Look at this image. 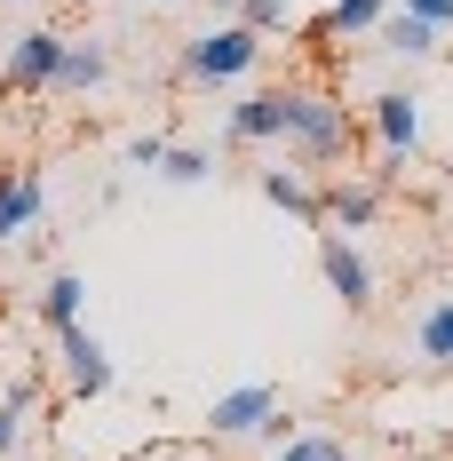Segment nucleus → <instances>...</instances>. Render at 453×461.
<instances>
[{"label": "nucleus", "instance_id": "obj_1", "mask_svg": "<svg viewBox=\"0 0 453 461\" xmlns=\"http://www.w3.org/2000/svg\"><path fill=\"white\" fill-rule=\"evenodd\" d=\"M350 112H342V95L326 88H278V143H294L311 167H342L350 159Z\"/></svg>", "mask_w": 453, "mask_h": 461}, {"label": "nucleus", "instance_id": "obj_2", "mask_svg": "<svg viewBox=\"0 0 453 461\" xmlns=\"http://www.w3.org/2000/svg\"><path fill=\"white\" fill-rule=\"evenodd\" d=\"M263 64V32H247L239 16L231 24H207V32H191L176 56V80L183 88H231V80H247Z\"/></svg>", "mask_w": 453, "mask_h": 461}, {"label": "nucleus", "instance_id": "obj_3", "mask_svg": "<svg viewBox=\"0 0 453 461\" xmlns=\"http://www.w3.org/2000/svg\"><path fill=\"white\" fill-rule=\"evenodd\" d=\"M207 429L215 438H271V446H286V406H278L271 382H239V390H223L207 406Z\"/></svg>", "mask_w": 453, "mask_h": 461}, {"label": "nucleus", "instance_id": "obj_4", "mask_svg": "<svg viewBox=\"0 0 453 461\" xmlns=\"http://www.w3.org/2000/svg\"><path fill=\"white\" fill-rule=\"evenodd\" d=\"M56 64H64V32L56 24H24L8 41V56H0V80L16 95H32V88H56Z\"/></svg>", "mask_w": 453, "mask_h": 461}, {"label": "nucleus", "instance_id": "obj_5", "mask_svg": "<svg viewBox=\"0 0 453 461\" xmlns=\"http://www.w3.org/2000/svg\"><path fill=\"white\" fill-rule=\"evenodd\" d=\"M56 374H64V390H72V398H104V390L120 382V366H112V350L88 334V319L56 334Z\"/></svg>", "mask_w": 453, "mask_h": 461}, {"label": "nucleus", "instance_id": "obj_6", "mask_svg": "<svg viewBox=\"0 0 453 461\" xmlns=\"http://www.w3.org/2000/svg\"><path fill=\"white\" fill-rule=\"evenodd\" d=\"M318 271H326V286L342 294V311H374V263L358 255V239L326 230V239H318Z\"/></svg>", "mask_w": 453, "mask_h": 461}, {"label": "nucleus", "instance_id": "obj_7", "mask_svg": "<svg viewBox=\"0 0 453 461\" xmlns=\"http://www.w3.org/2000/svg\"><path fill=\"white\" fill-rule=\"evenodd\" d=\"M374 143H382L390 167L421 151V95H413V88H382V95H374Z\"/></svg>", "mask_w": 453, "mask_h": 461}, {"label": "nucleus", "instance_id": "obj_8", "mask_svg": "<svg viewBox=\"0 0 453 461\" xmlns=\"http://www.w3.org/2000/svg\"><path fill=\"white\" fill-rule=\"evenodd\" d=\"M374 215H382V184H326L318 191V223L342 230V239H358V230H374Z\"/></svg>", "mask_w": 453, "mask_h": 461}, {"label": "nucleus", "instance_id": "obj_9", "mask_svg": "<svg viewBox=\"0 0 453 461\" xmlns=\"http://www.w3.org/2000/svg\"><path fill=\"white\" fill-rule=\"evenodd\" d=\"M48 215V184L24 167V176H0V247H16V239H32Z\"/></svg>", "mask_w": 453, "mask_h": 461}, {"label": "nucleus", "instance_id": "obj_10", "mask_svg": "<svg viewBox=\"0 0 453 461\" xmlns=\"http://www.w3.org/2000/svg\"><path fill=\"white\" fill-rule=\"evenodd\" d=\"M56 88H64V95H95V88H112V48H104V41H64Z\"/></svg>", "mask_w": 453, "mask_h": 461}, {"label": "nucleus", "instance_id": "obj_11", "mask_svg": "<svg viewBox=\"0 0 453 461\" xmlns=\"http://www.w3.org/2000/svg\"><path fill=\"white\" fill-rule=\"evenodd\" d=\"M223 128H231V143H239V151H263V143H278V88H255V95H239Z\"/></svg>", "mask_w": 453, "mask_h": 461}, {"label": "nucleus", "instance_id": "obj_12", "mask_svg": "<svg viewBox=\"0 0 453 461\" xmlns=\"http://www.w3.org/2000/svg\"><path fill=\"white\" fill-rule=\"evenodd\" d=\"M374 41H382V56H406V64H430L438 56V24H421V16H406V8H390L382 24H374Z\"/></svg>", "mask_w": 453, "mask_h": 461}, {"label": "nucleus", "instance_id": "obj_13", "mask_svg": "<svg viewBox=\"0 0 453 461\" xmlns=\"http://www.w3.org/2000/svg\"><path fill=\"white\" fill-rule=\"evenodd\" d=\"M382 16H390V0H326V16H318L311 32L318 41H374Z\"/></svg>", "mask_w": 453, "mask_h": 461}, {"label": "nucleus", "instance_id": "obj_14", "mask_svg": "<svg viewBox=\"0 0 453 461\" xmlns=\"http://www.w3.org/2000/svg\"><path fill=\"white\" fill-rule=\"evenodd\" d=\"M413 350H421L430 366L453 374V294H430V303L413 311Z\"/></svg>", "mask_w": 453, "mask_h": 461}, {"label": "nucleus", "instance_id": "obj_15", "mask_svg": "<svg viewBox=\"0 0 453 461\" xmlns=\"http://www.w3.org/2000/svg\"><path fill=\"white\" fill-rule=\"evenodd\" d=\"M80 319H88V278H80V271H56L41 286V326H48V334H64V326H80Z\"/></svg>", "mask_w": 453, "mask_h": 461}, {"label": "nucleus", "instance_id": "obj_16", "mask_svg": "<svg viewBox=\"0 0 453 461\" xmlns=\"http://www.w3.org/2000/svg\"><path fill=\"white\" fill-rule=\"evenodd\" d=\"M255 184H263V199H271V207H286V215L318 223V191H311V176H303V167H263Z\"/></svg>", "mask_w": 453, "mask_h": 461}, {"label": "nucleus", "instance_id": "obj_17", "mask_svg": "<svg viewBox=\"0 0 453 461\" xmlns=\"http://www.w3.org/2000/svg\"><path fill=\"white\" fill-rule=\"evenodd\" d=\"M239 24H247V32H263V41H286V32H294V0H239Z\"/></svg>", "mask_w": 453, "mask_h": 461}, {"label": "nucleus", "instance_id": "obj_18", "mask_svg": "<svg viewBox=\"0 0 453 461\" xmlns=\"http://www.w3.org/2000/svg\"><path fill=\"white\" fill-rule=\"evenodd\" d=\"M159 176H168V184H207V176H215V151H199V143H168Z\"/></svg>", "mask_w": 453, "mask_h": 461}, {"label": "nucleus", "instance_id": "obj_19", "mask_svg": "<svg viewBox=\"0 0 453 461\" xmlns=\"http://www.w3.org/2000/svg\"><path fill=\"white\" fill-rule=\"evenodd\" d=\"M24 429H32V398L0 382V461H8L16 446H24Z\"/></svg>", "mask_w": 453, "mask_h": 461}, {"label": "nucleus", "instance_id": "obj_20", "mask_svg": "<svg viewBox=\"0 0 453 461\" xmlns=\"http://www.w3.org/2000/svg\"><path fill=\"white\" fill-rule=\"evenodd\" d=\"M271 461H358L342 438H326V429H311V438H286V446H271Z\"/></svg>", "mask_w": 453, "mask_h": 461}, {"label": "nucleus", "instance_id": "obj_21", "mask_svg": "<svg viewBox=\"0 0 453 461\" xmlns=\"http://www.w3.org/2000/svg\"><path fill=\"white\" fill-rule=\"evenodd\" d=\"M120 159H128L136 176H159V159H168V136H128V143H120Z\"/></svg>", "mask_w": 453, "mask_h": 461}, {"label": "nucleus", "instance_id": "obj_22", "mask_svg": "<svg viewBox=\"0 0 453 461\" xmlns=\"http://www.w3.org/2000/svg\"><path fill=\"white\" fill-rule=\"evenodd\" d=\"M390 8H406V16H421V24L453 32V0H390Z\"/></svg>", "mask_w": 453, "mask_h": 461}, {"label": "nucleus", "instance_id": "obj_23", "mask_svg": "<svg viewBox=\"0 0 453 461\" xmlns=\"http://www.w3.org/2000/svg\"><path fill=\"white\" fill-rule=\"evenodd\" d=\"M0 8H24V0H0Z\"/></svg>", "mask_w": 453, "mask_h": 461}, {"label": "nucleus", "instance_id": "obj_24", "mask_svg": "<svg viewBox=\"0 0 453 461\" xmlns=\"http://www.w3.org/2000/svg\"><path fill=\"white\" fill-rule=\"evenodd\" d=\"M143 8H159V0H143Z\"/></svg>", "mask_w": 453, "mask_h": 461}, {"label": "nucleus", "instance_id": "obj_25", "mask_svg": "<svg viewBox=\"0 0 453 461\" xmlns=\"http://www.w3.org/2000/svg\"><path fill=\"white\" fill-rule=\"evenodd\" d=\"M80 8H88V0H80Z\"/></svg>", "mask_w": 453, "mask_h": 461}]
</instances>
